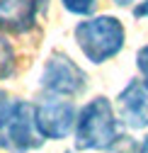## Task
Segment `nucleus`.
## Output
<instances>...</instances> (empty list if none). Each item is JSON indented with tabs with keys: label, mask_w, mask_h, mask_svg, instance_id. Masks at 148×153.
Wrapping results in <instances>:
<instances>
[{
	"label": "nucleus",
	"mask_w": 148,
	"mask_h": 153,
	"mask_svg": "<svg viewBox=\"0 0 148 153\" xmlns=\"http://www.w3.org/2000/svg\"><path fill=\"white\" fill-rule=\"evenodd\" d=\"M75 44L90 63H107L121 53L126 44V29L114 15L85 17L75 25Z\"/></svg>",
	"instance_id": "obj_1"
},
{
	"label": "nucleus",
	"mask_w": 148,
	"mask_h": 153,
	"mask_svg": "<svg viewBox=\"0 0 148 153\" xmlns=\"http://www.w3.org/2000/svg\"><path fill=\"white\" fill-rule=\"evenodd\" d=\"M119 134V119L107 97H92L75 122V148L78 151H107Z\"/></svg>",
	"instance_id": "obj_2"
},
{
	"label": "nucleus",
	"mask_w": 148,
	"mask_h": 153,
	"mask_svg": "<svg viewBox=\"0 0 148 153\" xmlns=\"http://www.w3.org/2000/svg\"><path fill=\"white\" fill-rule=\"evenodd\" d=\"M41 88L56 97H75L87 90V73L63 51H53L41 71Z\"/></svg>",
	"instance_id": "obj_3"
},
{
	"label": "nucleus",
	"mask_w": 148,
	"mask_h": 153,
	"mask_svg": "<svg viewBox=\"0 0 148 153\" xmlns=\"http://www.w3.org/2000/svg\"><path fill=\"white\" fill-rule=\"evenodd\" d=\"M44 136L39 126H36V117H34V105L24 102V100H15V109L12 117L5 126L3 134V146L7 153H29L34 148L44 146Z\"/></svg>",
	"instance_id": "obj_4"
},
{
	"label": "nucleus",
	"mask_w": 148,
	"mask_h": 153,
	"mask_svg": "<svg viewBox=\"0 0 148 153\" xmlns=\"http://www.w3.org/2000/svg\"><path fill=\"white\" fill-rule=\"evenodd\" d=\"M34 117H36V126H39L44 139L61 141L70 131H75L78 112H75V105H73L70 100L51 95L49 100L34 105Z\"/></svg>",
	"instance_id": "obj_5"
},
{
	"label": "nucleus",
	"mask_w": 148,
	"mask_h": 153,
	"mask_svg": "<svg viewBox=\"0 0 148 153\" xmlns=\"http://www.w3.org/2000/svg\"><path fill=\"white\" fill-rule=\"evenodd\" d=\"M117 112L129 129H148V88L143 80H129L119 90Z\"/></svg>",
	"instance_id": "obj_6"
},
{
	"label": "nucleus",
	"mask_w": 148,
	"mask_h": 153,
	"mask_svg": "<svg viewBox=\"0 0 148 153\" xmlns=\"http://www.w3.org/2000/svg\"><path fill=\"white\" fill-rule=\"evenodd\" d=\"M39 17L36 0H0V32L5 34H27Z\"/></svg>",
	"instance_id": "obj_7"
},
{
	"label": "nucleus",
	"mask_w": 148,
	"mask_h": 153,
	"mask_svg": "<svg viewBox=\"0 0 148 153\" xmlns=\"http://www.w3.org/2000/svg\"><path fill=\"white\" fill-rule=\"evenodd\" d=\"M15 66H17L15 49H12V44L5 39V36L0 34V80H7L15 73Z\"/></svg>",
	"instance_id": "obj_8"
},
{
	"label": "nucleus",
	"mask_w": 148,
	"mask_h": 153,
	"mask_svg": "<svg viewBox=\"0 0 148 153\" xmlns=\"http://www.w3.org/2000/svg\"><path fill=\"white\" fill-rule=\"evenodd\" d=\"M61 5L78 17H90L97 7V0H61Z\"/></svg>",
	"instance_id": "obj_9"
},
{
	"label": "nucleus",
	"mask_w": 148,
	"mask_h": 153,
	"mask_svg": "<svg viewBox=\"0 0 148 153\" xmlns=\"http://www.w3.org/2000/svg\"><path fill=\"white\" fill-rule=\"evenodd\" d=\"M12 109H15V100L5 90H0V146H3V134H5V126L12 117Z\"/></svg>",
	"instance_id": "obj_10"
},
{
	"label": "nucleus",
	"mask_w": 148,
	"mask_h": 153,
	"mask_svg": "<svg viewBox=\"0 0 148 153\" xmlns=\"http://www.w3.org/2000/svg\"><path fill=\"white\" fill-rule=\"evenodd\" d=\"M107 153H141V143H136L131 136H119L107 148Z\"/></svg>",
	"instance_id": "obj_11"
},
{
	"label": "nucleus",
	"mask_w": 148,
	"mask_h": 153,
	"mask_svg": "<svg viewBox=\"0 0 148 153\" xmlns=\"http://www.w3.org/2000/svg\"><path fill=\"white\" fill-rule=\"evenodd\" d=\"M136 68H138V73H141L143 85L148 88V44L136 51Z\"/></svg>",
	"instance_id": "obj_12"
},
{
	"label": "nucleus",
	"mask_w": 148,
	"mask_h": 153,
	"mask_svg": "<svg viewBox=\"0 0 148 153\" xmlns=\"http://www.w3.org/2000/svg\"><path fill=\"white\" fill-rule=\"evenodd\" d=\"M134 17H138V20H148V0H143L141 5L134 7Z\"/></svg>",
	"instance_id": "obj_13"
},
{
	"label": "nucleus",
	"mask_w": 148,
	"mask_h": 153,
	"mask_svg": "<svg viewBox=\"0 0 148 153\" xmlns=\"http://www.w3.org/2000/svg\"><path fill=\"white\" fill-rule=\"evenodd\" d=\"M36 10H39V15H46V10H49V0H36Z\"/></svg>",
	"instance_id": "obj_14"
},
{
	"label": "nucleus",
	"mask_w": 148,
	"mask_h": 153,
	"mask_svg": "<svg viewBox=\"0 0 148 153\" xmlns=\"http://www.w3.org/2000/svg\"><path fill=\"white\" fill-rule=\"evenodd\" d=\"M114 5H119V7H129V5H134V3H138V0H112Z\"/></svg>",
	"instance_id": "obj_15"
},
{
	"label": "nucleus",
	"mask_w": 148,
	"mask_h": 153,
	"mask_svg": "<svg viewBox=\"0 0 148 153\" xmlns=\"http://www.w3.org/2000/svg\"><path fill=\"white\" fill-rule=\"evenodd\" d=\"M141 153H148V136H146L143 143H141Z\"/></svg>",
	"instance_id": "obj_16"
},
{
	"label": "nucleus",
	"mask_w": 148,
	"mask_h": 153,
	"mask_svg": "<svg viewBox=\"0 0 148 153\" xmlns=\"http://www.w3.org/2000/svg\"><path fill=\"white\" fill-rule=\"evenodd\" d=\"M63 153H70V151H63Z\"/></svg>",
	"instance_id": "obj_17"
}]
</instances>
